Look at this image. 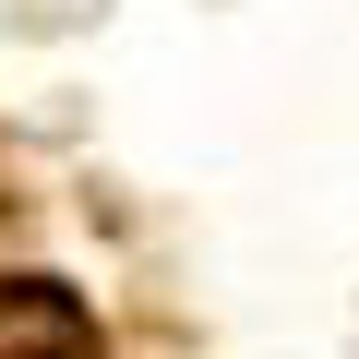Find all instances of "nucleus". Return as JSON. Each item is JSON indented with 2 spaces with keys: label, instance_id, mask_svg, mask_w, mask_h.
Instances as JSON below:
<instances>
[{
  "label": "nucleus",
  "instance_id": "nucleus-1",
  "mask_svg": "<svg viewBox=\"0 0 359 359\" xmlns=\"http://www.w3.org/2000/svg\"><path fill=\"white\" fill-rule=\"evenodd\" d=\"M0 359H108L84 299L48 287V276H0Z\"/></svg>",
  "mask_w": 359,
  "mask_h": 359
}]
</instances>
